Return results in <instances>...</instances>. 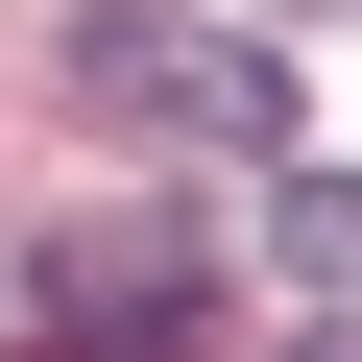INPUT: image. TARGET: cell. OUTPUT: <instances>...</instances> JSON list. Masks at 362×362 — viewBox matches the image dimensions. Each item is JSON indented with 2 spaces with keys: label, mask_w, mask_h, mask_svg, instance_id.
<instances>
[{
  "label": "cell",
  "mask_w": 362,
  "mask_h": 362,
  "mask_svg": "<svg viewBox=\"0 0 362 362\" xmlns=\"http://www.w3.org/2000/svg\"><path fill=\"white\" fill-rule=\"evenodd\" d=\"M73 97H97L121 145H218V169H290V145H314V121H290V49H242V25H145V0L73 25Z\"/></svg>",
  "instance_id": "cell-1"
},
{
  "label": "cell",
  "mask_w": 362,
  "mask_h": 362,
  "mask_svg": "<svg viewBox=\"0 0 362 362\" xmlns=\"http://www.w3.org/2000/svg\"><path fill=\"white\" fill-rule=\"evenodd\" d=\"M25 338H49V362H194V338H218V242L169 218V194H121V218H73V242L25 266Z\"/></svg>",
  "instance_id": "cell-2"
}]
</instances>
